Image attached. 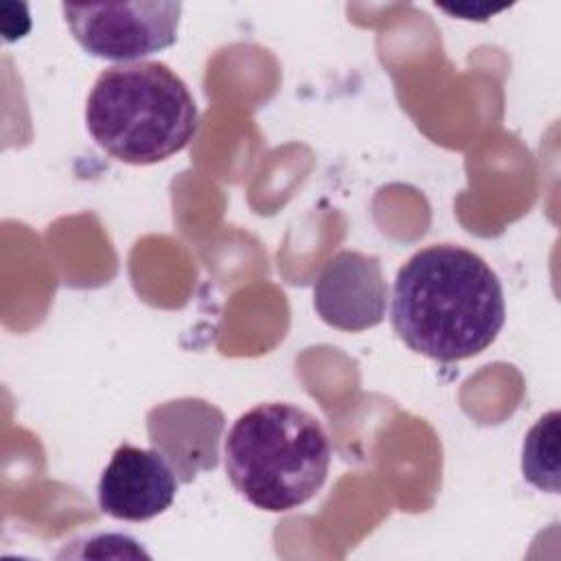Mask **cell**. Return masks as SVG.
Here are the masks:
<instances>
[{"label": "cell", "mask_w": 561, "mask_h": 561, "mask_svg": "<svg viewBox=\"0 0 561 561\" xmlns=\"http://www.w3.org/2000/svg\"><path fill=\"white\" fill-rule=\"evenodd\" d=\"M331 440L305 408L267 401L243 412L224 443V465L234 491L252 506L287 513L307 504L327 482Z\"/></svg>", "instance_id": "7a4b0ae2"}, {"label": "cell", "mask_w": 561, "mask_h": 561, "mask_svg": "<svg viewBox=\"0 0 561 561\" xmlns=\"http://www.w3.org/2000/svg\"><path fill=\"white\" fill-rule=\"evenodd\" d=\"M178 484L173 467L158 449L123 443L99 478V506L114 519L147 522L173 504Z\"/></svg>", "instance_id": "8992f818"}, {"label": "cell", "mask_w": 561, "mask_h": 561, "mask_svg": "<svg viewBox=\"0 0 561 561\" xmlns=\"http://www.w3.org/2000/svg\"><path fill=\"white\" fill-rule=\"evenodd\" d=\"M61 11L72 37L88 55L131 64L175 44L182 2H64Z\"/></svg>", "instance_id": "277c9868"}, {"label": "cell", "mask_w": 561, "mask_h": 561, "mask_svg": "<svg viewBox=\"0 0 561 561\" xmlns=\"http://www.w3.org/2000/svg\"><path fill=\"white\" fill-rule=\"evenodd\" d=\"M559 419L557 410L546 412L526 434L522 447V473L539 491L559 493Z\"/></svg>", "instance_id": "ba28073f"}, {"label": "cell", "mask_w": 561, "mask_h": 561, "mask_svg": "<svg viewBox=\"0 0 561 561\" xmlns=\"http://www.w3.org/2000/svg\"><path fill=\"white\" fill-rule=\"evenodd\" d=\"M504 318L502 283L473 250L434 243L397 272L390 322L414 353L445 364L469 359L495 342Z\"/></svg>", "instance_id": "6da1fadb"}, {"label": "cell", "mask_w": 561, "mask_h": 561, "mask_svg": "<svg viewBox=\"0 0 561 561\" xmlns=\"http://www.w3.org/2000/svg\"><path fill=\"white\" fill-rule=\"evenodd\" d=\"M92 140L125 164H156L195 138L199 114L188 85L160 61L105 68L85 103Z\"/></svg>", "instance_id": "3957f363"}, {"label": "cell", "mask_w": 561, "mask_h": 561, "mask_svg": "<svg viewBox=\"0 0 561 561\" xmlns=\"http://www.w3.org/2000/svg\"><path fill=\"white\" fill-rule=\"evenodd\" d=\"M224 425V412L195 397L167 401L147 414L149 443L169 460L182 484L217 467Z\"/></svg>", "instance_id": "52a82bcc"}, {"label": "cell", "mask_w": 561, "mask_h": 561, "mask_svg": "<svg viewBox=\"0 0 561 561\" xmlns=\"http://www.w3.org/2000/svg\"><path fill=\"white\" fill-rule=\"evenodd\" d=\"M388 285L373 254L342 250L329 259L313 283V307L322 322L340 331H366L386 316Z\"/></svg>", "instance_id": "5b68a950"}]
</instances>
